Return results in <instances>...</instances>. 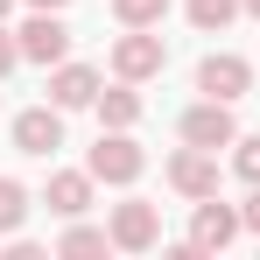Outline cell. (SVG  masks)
Returning a JSON list of instances; mask_svg holds the SVG:
<instances>
[{
  "mask_svg": "<svg viewBox=\"0 0 260 260\" xmlns=\"http://www.w3.org/2000/svg\"><path fill=\"white\" fill-rule=\"evenodd\" d=\"M106 246H113V232H99V225H71L56 239V253H106Z\"/></svg>",
  "mask_w": 260,
  "mask_h": 260,
  "instance_id": "cell-16",
  "label": "cell"
},
{
  "mask_svg": "<svg viewBox=\"0 0 260 260\" xmlns=\"http://www.w3.org/2000/svg\"><path fill=\"white\" fill-rule=\"evenodd\" d=\"M85 169H91V183H134V176L148 169V155H141V141L127 127H113V134H99V148L85 155Z\"/></svg>",
  "mask_w": 260,
  "mask_h": 260,
  "instance_id": "cell-1",
  "label": "cell"
},
{
  "mask_svg": "<svg viewBox=\"0 0 260 260\" xmlns=\"http://www.w3.org/2000/svg\"><path fill=\"white\" fill-rule=\"evenodd\" d=\"M7 7H14V0H0V14H7Z\"/></svg>",
  "mask_w": 260,
  "mask_h": 260,
  "instance_id": "cell-22",
  "label": "cell"
},
{
  "mask_svg": "<svg viewBox=\"0 0 260 260\" xmlns=\"http://www.w3.org/2000/svg\"><path fill=\"white\" fill-rule=\"evenodd\" d=\"M183 141H197V148H232V141H239V127H232V106H225V99L190 106V113H183Z\"/></svg>",
  "mask_w": 260,
  "mask_h": 260,
  "instance_id": "cell-9",
  "label": "cell"
},
{
  "mask_svg": "<svg viewBox=\"0 0 260 260\" xmlns=\"http://www.w3.org/2000/svg\"><path fill=\"white\" fill-rule=\"evenodd\" d=\"M239 7H246V14H253V21H260V0H239Z\"/></svg>",
  "mask_w": 260,
  "mask_h": 260,
  "instance_id": "cell-21",
  "label": "cell"
},
{
  "mask_svg": "<svg viewBox=\"0 0 260 260\" xmlns=\"http://www.w3.org/2000/svg\"><path fill=\"white\" fill-rule=\"evenodd\" d=\"M21 218H28V190L14 176H0V232H21Z\"/></svg>",
  "mask_w": 260,
  "mask_h": 260,
  "instance_id": "cell-14",
  "label": "cell"
},
{
  "mask_svg": "<svg viewBox=\"0 0 260 260\" xmlns=\"http://www.w3.org/2000/svg\"><path fill=\"white\" fill-rule=\"evenodd\" d=\"M246 232V218H239V204H218V197H197V218H190V246L197 253H225L232 239Z\"/></svg>",
  "mask_w": 260,
  "mask_h": 260,
  "instance_id": "cell-2",
  "label": "cell"
},
{
  "mask_svg": "<svg viewBox=\"0 0 260 260\" xmlns=\"http://www.w3.org/2000/svg\"><path fill=\"white\" fill-rule=\"evenodd\" d=\"M14 63H21V43H14V36H7V28H0V78H7V71H14Z\"/></svg>",
  "mask_w": 260,
  "mask_h": 260,
  "instance_id": "cell-18",
  "label": "cell"
},
{
  "mask_svg": "<svg viewBox=\"0 0 260 260\" xmlns=\"http://www.w3.org/2000/svg\"><path fill=\"white\" fill-rule=\"evenodd\" d=\"M162 63H169V43H162V36H148V28H127V36L113 43V71L134 78V85H141V78H155Z\"/></svg>",
  "mask_w": 260,
  "mask_h": 260,
  "instance_id": "cell-5",
  "label": "cell"
},
{
  "mask_svg": "<svg viewBox=\"0 0 260 260\" xmlns=\"http://www.w3.org/2000/svg\"><path fill=\"white\" fill-rule=\"evenodd\" d=\"M28 7H49V14H63V0H28Z\"/></svg>",
  "mask_w": 260,
  "mask_h": 260,
  "instance_id": "cell-20",
  "label": "cell"
},
{
  "mask_svg": "<svg viewBox=\"0 0 260 260\" xmlns=\"http://www.w3.org/2000/svg\"><path fill=\"white\" fill-rule=\"evenodd\" d=\"M14 148L21 155H56L63 148V106H28L14 120Z\"/></svg>",
  "mask_w": 260,
  "mask_h": 260,
  "instance_id": "cell-8",
  "label": "cell"
},
{
  "mask_svg": "<svg viewBox=\"0 0 260 260\" xmlns=\"http://www.w3.org/2000/svg\"><path fill=\"white\" fill-rule=\"evenodd\" d=\"M169 183L183 190V197H218V148H183V155H169Z\"/></svg>",
  "mask_w": 260,
  "mask_h": 260,
  "instance_id": "cell-7",
  "label": "cell"
},
{
  "mask_svg": "<svg viewBox=\"0 0 260 260\" xmlns=\"http://www.w3.org/2000/svg\"><path fill=\"white\" fill-rule=\"evenodd\" d=\"M106 232H113L120 253H148V246L162 239V211H155L148 197H127V204H113V225H106Z\"/></svg>",
  "mask_w": 260,
  "mask_h": 260,
  "instance_id": "cell-3",
  "label": "cell"
},
{
  "mask_svg": "<svg viewBox=\"0 0 260 260\" xmlns=\"http://www.w3.org/2000/svg\"><path fill=\"white\" fill-rule=\"evenodd\" d=\"M49 106H63V113L99 106V71H91V63H56V78H49Z\"/></svg>",
  "mask_w": 260,
  "mask_h": 260,
  "instance_id": "cell-10",
  "label": "cell"
},
{
  "mask_svg": "<svg viewBox=\"0 0 260 260\" xmlns=\"http://www.w3.org/2000/svg\"><path fill=\"white\" fill-rule=\"evenodd\" d=\"M49 211H56V218H85V211H91V169L49 176Z\"/></svg>",
  "mask_w": 260,
  "mask_h": 260,
  "instance_id": "cell-11",
  "label": "cell"
},
{
  "mask_svg": "<svg viewBox=\"0 0 260 260\" xmlns=\"http://www.w3.org/2000/svg\"><path fill=\"white\" fill-rule=\"evenodd\" d=\"M232 169H239V183H260V134L232 141Z\"/></svg>",
  "mask_w": 260,
  "mask_h": 260,
  "instance_id": "cell-17",
  "label": "cell"
},
{
  "mask_svg": "<svg viewBox=\"0 0 260 260\" xmlns=\"http://www.w3.org/2000/svg\"><path fill=\"white\" fill-rule=\"evenodd\" d=\"M246 85H253V71H246V56H232V49H218V56H204L197 63V91L204 99H246Z\"/></svg>",
  "mask_w": 260,
  "mask_h": 260,
  "instance_id": "cell-6",
  "label": "cell"
},
{
  "mask_svg": "<svg viewBox=\"0 0 260 260\" xmlns=\"http://www.w3.org/2000/svg\"><path fill=\"white\" fill-rule=\"evenodd\" d=\"M113 14H120L127 28H162V14H169V0H113Z\"/></svg>",
  "mask_w": 260,
  "mask_h": 260,
  "instance_id": "cell-13",
  "label": "cell"
},
{
  "mask_svg": "<svg viewBox=\"0 0 260 260\" xmlns=\"http://www.w3.org/2000/svg\"><path fill=\"white\" fill-rule=\"evenodd\" d=\"M99 120H106V127H134V120H141V91H134V78H120L113 91H99Z\"/></svg>",
  "mask_w": 260,
  "mask_h": 260,
  "instance_id": "cell-12",
  "label": "cell"
},
{
  "mask_svg": "<svg viewBox=\"0 0 260 260\" xmlns=\"http://www.w3.org/2000/svg\"><path fill=\"white\" fill-rule=\"evenodd\" d=\"M14 43H21V56H28V63H63V56H71V28H63L49 7H36V14L14 28Z\"/></svg>",
  "mask_w": 260,
  "mask_h": 260,
  "instance_id": "cell-4",
  "label": "cell"
},
{
  "mask_svg": "<svg viewBox=\"0 0 260 260\" xmlns=\"http://www.w3.org/2000/svg\"><path fill=\"white\" fill-rule=\"evenodd\" d=\"M239 218H246V232H260V183H253V197L239 204Z\"/></svg>",
  "mask_w": 260,
  "mask_h": 260,
  "instance_id": "cell-19",
  "label": "cell"
},
{
  "mask_svg": "<svg viewBox=\"0 0 260 260\" xmlns=\"http://www.w3.org/2000/svg\"><path fill=\"white\" fill-rule=\"evenodd\" d=\"M232 14H239V0H190V21H197L204 36H218V28H232Z\"/></svg>",
  "mask_w": 260,
  "mask_h": 260,
  "instance_id": "cell-15",
  "label": "cell"
}]
</instances>
